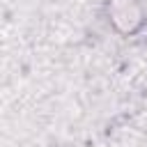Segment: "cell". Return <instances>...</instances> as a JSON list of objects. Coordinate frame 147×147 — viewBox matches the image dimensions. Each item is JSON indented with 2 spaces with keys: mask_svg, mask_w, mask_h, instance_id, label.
<instances>
[{
  "mask_svg": "<svg viewBox=\"0 0 147 147\" xmlns=\"http://www.w3.org/2000/svg\"><path fill=\"white\" fill-rule=\"evenodd\" d=\"M110 21L119 32H133L140 21V7L133 0H110Z\"/></svg>",
  "mask_w": 147,
  "mask_h": 147,
  "instance_id": "obj_1",
  "label": "cell"
}]
</instances>
